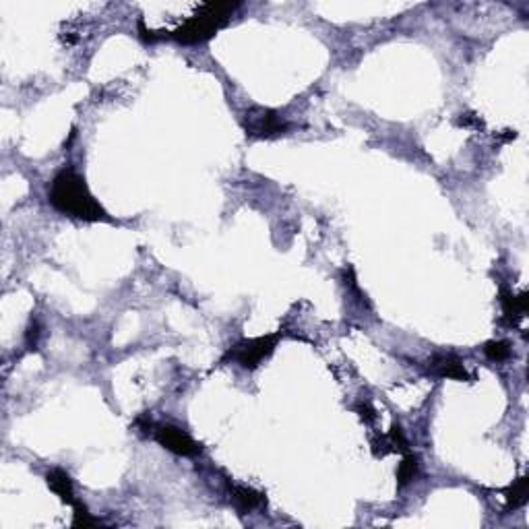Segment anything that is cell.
Returning <instances> with one entry per match:
<instances>
[{
	"label": "cell",
	"mask_w": 529,
	"mask_h": 529,
	"mask_svg": "<svg viewBox=\"0 0 529 529\" xmlns=\"http://www.w3.org/2000/svg\"><path fill=\"white\" fill-rule=\"evenodd\" d=\"M484 352H486V356H488L490 360L503 362V360H507L510 356V348L507 341H488V343L484 346Z\"/></svg>",
	"instance_id": "13"
},
{
	"label": "cell",
	"mask_w": 529,
	"mask_h": 529,
	"mask_svg": "<svg viewBox=\"0 0 529 529\" xmlns=\"http://www.w3.org/2000/svg\"><path fill=\"white\" fill-rule=\"evenodd\" d=\"M500 302H503V311H505V314H507V318H509L510 323H513L515 318L525 316V313H528V304H529L528 294L513 296L510 292H507V290H503V294H500Z\"/></svg>",
	"instance_id": "9"
},
{
	"label": "cell",
	"mask_w": 529,
	"mask_h": 529,
	"mask_svg": "<svg viewBox=\"0 0 529 529\" xmlns=\"http://www.w3.org/2000/svg\"><path fill=\"white\" fill-rule=\"evenodd\" d=\"M230 492H232V500L236 503V507L242 513L258 509L265 503V496L261 492L246 488V486H230Z\"/></svg>",
	"instance_id": "8"
},
{
	"label": "cell",
	"mask_w": 529,
	"mask_h": 529,
	"mask_svg": "<svg viewBox=\"0 0 529 529\" xmlns=\"http://www.w3.org/2000/svg\"><path fill=\"white\" fill-rule=\"evenodd\" d=\"M153 436H156V440L163 449L176 453V455H182V457H196L198 453L203 451L201 445L196 443L191 434H186L182 428L172 426V424L157 426Z\"/></svg>",
	"instance_id": "5"
},
{
	"label": "cell",
	"mask_w": 529,
	"mask_h": 529,
	"mask_svg": "<svg viewBox=\"0 0 529 529\" xmlns=\"http://www.w3.org/2000/svg\"><path fill=\"white\" fill-rule=\"evenodd\" d=\"M246 135L256 138H271L286 135L290 131V124L279 116L275 110H267V108H258V110H251L246 114Z\"/></svg>",
	"instance_id": "4"
},
{
	"label": "cell",
	"mask_w": 529,
	"mask_h": 529,
	"mask_svg": "<svg viewBox=\"0 0 529 529\" xmlns=\"http://www.w3.org/2000/svg\"><path fill=\"white\" fill-rule=\"evenodd\" d=\"M529 498V475L519 478L509 490H507V507L509 509H519L528 503Z\"/></svg>",
	"instance_id": "10"
},
{
	"label": "cell",
	"mask_w": 529,
	"mask_h": 529,
	"mask_svg": "<svg viewBox=\"0 0 529 529\" xmlns=\"http://www.w3.org/2000/svg\"><path fill=\"white\" fill-rule=\"evenodd\" d=\"M461 126H482V120L475 118L473 114H461V118L457 120Z\"/></svg>",
	"instance_id": "16"
},
{
	"label": "cell",
	"mask_w": 529,
	"mask_h": 529,
	"mask_svg": "<svg viewBox=\"0 0 529 529\" xmlns=\"http://www.w3.org/2000/svg\"><path fill=\"white\" fill-rule=\"evenodd\" d=\"M389 438H391V443L395 449H399V451H408V440H405V436H403V432H401L399 426H393L391 432H389Z\"/></svg>",
	"instance_id": "14"
},
{
	"label": "cell",
	"mask_w": 529,
	"mask_h": 529,
	"mask_svg": "<svg viewBox=\"0 0 529 529\" xmlns=\"http://www.w3.org/2000/svg\"><path fill=\"white\" fill-rule=\"evenodd\" d=\"M75 517H73V525L75 528H83V529H89V528H98V525H101L99 523V519H96V517H91L89 513H87V509H85V505H81L79 500H75Z\"/></svg>",
	"instance_id": "12"
},
{
	"label": "cell",
	"mask_w": 529,
	"mask_h": 529,
	"mask_svg": "<svg viewBox=\"0 0 529 529\" xmlns=\"http://www.w3.org/2000/svg\"><path fill=\"white\" fill-rule=\"evenodd\" d=\"M432 371L438 376H447V378H455V381H470V374L465 371L463 362L459 358L451 356V353L436 356L432 360Z\"/></svg>",
	"instance_id": "6"
},
{
	"label": "cell",
	"mask_w": 529,
	"mask_h": 529,
	"mask_svg": "<svg viewBox=\"0 0 529 529\" xmlns=\"http://www.w3.org/2000/svg\"><path fill=\"white\" fill-rule=\"evenodd\" d=\"M48 198L52 207L69 217H77L83 221H110L104 207L89 193L85 180L75 170L64 168L54 176L50 184Z\"/></svg>",
	"instance_id": "1"
},
{
	"label": "cell",
	"mask_w": 529,
	"mask_h": 529,
	"mask_svg": "<svg viewBox=\"0 0 529 529\" xmlns=\"http://www.w3.org/2000/svg\"><path fill=\"white\" fill-rule=\"evenodd\" d=\"M46 482H48L50 490L54 492L62 503H66V505H75V500H77V498H75V490H73V480H71V475H69L66 471H62V470L48 471Z\"/></svg>",
	"instance_id": "7"
},
{
	"label": "cell",
	"mask_w": 529,
	"mask_h": 529,
	"mask_svg": "<svg viewBox=\"0 0 529 529\" xmlns=\"http://www.w3.org/2000/svg\"><path fill=\"white\" fill-rule=\"evenodd\" d=\"M138 31H141V38L145 39V41H149V44H153L159 39V36H156V31H151V29H147L145 27V23L143 21H138Z\"/></svg>",
	"instance_id": "15"
},
{
	"label": "cell",
	"mask_w": 529,
	"mask_h": 529,
	"mask_svg": "<svg viewBox=\"0 0 529 529\" xmlns=\"http://www.w3.org/2000/svg\"><path fill=\"white\" fill-rule=\"evenodd\" d=\"M238 6H240L238 2H207L191 19L184 21L178 29L172 31V38L186 46L209 41L221 27L228 25Z\"/></svg>",
	"instance_id": "2"
},
{
	"label": "cell",
	"mask_w": 529,
	"mask_h": 529,
	"mask_svg": "<svg viewBox=\"0 0 529 529\" xmlns=\"http://www.w3.org/2000/svg\"><path fill=\"white\" fill-rule=\"evenodd\" d=\"M418 473V457L415 455H405L403 461L399 463V470H397V482L399 486H405L410 484Z\"/></svg>",
	"instance_id": "11"
},
{
	"label": "cell",
	"mask_w": 529,
	"mask_h": 529,
	"mask_svg": "<svg viewBox=\"0 0 529 529\" xmlns=\"http://www.w3.org/2000/svg\"><path fill=\"white\" fill-rule=\"evenodd\" d=\"M275 346H277V337L275 335H267V337H256V339H246L236 343L234 348L228 352L226 360H234L236 364H240L242 368L253 371L256 366H261V362L265 358H269L273 353Z\"/></svg>",
	"instance_id": "3"
}]
</instances>
